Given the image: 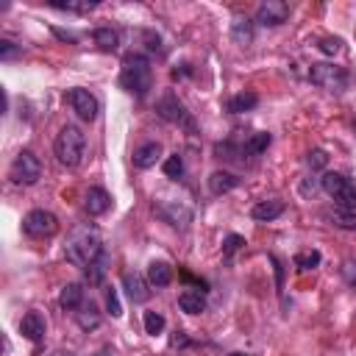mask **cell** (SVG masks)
Masks as SVG:
<instances>
[{"label":"cell","instance_id":"obj_1","mask_svg":"<svg viewBox=\"0 0 356 356\" xmlns=\"http://www.w3.org/2000/svg\"><path fill=\"white\" fill-rule=\"evenodd\" d=\"M103 253H106V250H103V239H100V234H97L95 228H89V225H81V228H75V231L67 236L64 256H67L70 264H75V267H81V270H86V267H89L92 261H97Z\"/></svg>","mask_w":356,"mask_h":356},{"label":"cell","instance_id":"obj_2","mask_svg":"<svg viewBox=\"0 0 356 356\" xmlns=\"http://www.w3.org/2000/svg\"><path fill=\"white\" fill-rule=\"evenodd\" d=\"M120 86L134 95V97H145L153 86V67L147 61V56L142 53H128L122 58V70H120Z\"/></svg>","mask_w":356,"mask_h":356},{"label":"cell","instance_id":"obj_3","mask_svg":"<svg viewBox=\"0 0 356 356\" xmlns=\"http://www.w3.org/2000/svg\"><path fill=\"white\" fill-rule=\"evenodd\" d=\"M83 150H86V136L78 125H64L58 134H56V142H53V153L58 159L61 167H78L83 161Z\"/></svg>","mask_w":356,"mask_h":356},{"label":"cell","instance_id":"obj_4","mask_svg":"<svg viewBox=\"0 0 356 356\" xmlns=\"http://www.w3.org/2000/svg\"><path fill=\"white\" fill-rule=\"evenodd\" d=\"M309 81L325 92H345L348 89V70L345 67H337V64H328V61H320V64H312L309 70Z\"/></svg>","mask_w":356,"mask_h":356},{"label":"cell","instance_id":"obj_5","mask_svg":"<svg viewBox=\"0 0 356 356\" xmlns=\"http://www.w3.org/2000/svg\"><path fill=\"white\" fill-rule=\"evenodd\" d=\"M320 186L328 197H334V203L339 209H353L356 211V184L350 178H345L342 172H325Z\"/></svg>","mask_w":356,"mask_h":356},{"label":"cell","instance_id":"obj_6","mask_svg":"<svg viewBox=\"0 0 356 356\" xmlns=\"http://www.w3.org/2000/svg\"><path fill=\"white\" fill-rule=\"evenodd\" d=\"M8 178L19 186H33L42 178V161L31 150H19L8 167Z\"/></svg>","mask_w":356,"mask_h":356},{"label":"cell","instance_id":"obj_7","mask_svg":"<svg viewBox=\"0 0 356 356\" xmlns=\"http://www.w3.org/2000/svg\"><path fill=\"white\" fill-rule=\"evenodd\" d=\"M22 231H25L28 236H33V239H47V236H53V234L58 231V220H56L53 211L33 209V211L25 214V220H22Z\"/></svg>","mask_w":356,"mask_h":356},{"label":"cell","instance_id":"obj_8","mask_svg":"<svg viewBox=\"0 0 356 356\" xmlns=\"http://www.w3.org/2000/svg\"><path fill=\"white\" fill-rule=\"evenodd\" d=\"M67 103H70V108H72L83 122H92V120L97 117V111H100L97 97H95L89 89H83V86L67 89Z\"/></svg>","mask_w":356,"mask_h":356},{"label":"cell","instance_id":"obj_9","mask_svg":"<svg viewBox=\"0 0 356 356\" xmlns=\"http://www.w3.org/2000/svg\"><path fill=\"white\" fill-rule=\"evenodd\" d=\"M289 19V6L284 0H264L256 8V22L264 28H278Z\"/></svg>","mask_w":356,"mask_h":356},{"label":"cell","instance_id":"obj_10","mask_svg":"<svg viewBox=\"0 0 356 356\" xmlns=\"http://www.w3.org/2000/svg\"><path fill=\"white\" fill-rule=\"evenodd\" d=\"M153 209H156V214L164 220V222H170L172 228H186L189 225V220H192V211H189V206H184V203H178V200H161V203H153Z\"/></svg>","mask_w":356,"mask_h":356},{"label":"cell","instance_id":"obj_11","mask_svg":"<svg viewBox=\"0 0 356 356\" xmlns=\"http://www.w3.org/2000/svg\"><path fill=\"white\" fill-rule=\"evenodd\" d=\"M156 111H159V117L167 120V122H184V120H186V108H184V103L178 100L175 92H164V95L159 97V103H156Z\"/></svg>","mask_w":356,"mask_h":356},{"label":"cell","instance_id":"obj_12","mask_svg":"<svg viewBox=\"0 0 356 356\" xmlns=\"http://www.w3.org/2000/svg\"><path fill=\"white\" fill-rule=\"evenodd\" d=\"M19 334H22L25 339H31V342H42V339H44V334H47L44 317H42L36 309L25 312V314H22V320H19Z\"/></svg>","mask_w":356,"mask_h":356},{"label":"cell","instance_id":"obj_13","mask_svg":"<svg viewBox=\"0 0 356 356\" xmlns=\"http://www.w3.org/2000/svg\"><path fill=\"white\" fill-rule=\"evenodd\" d=\"M83 209L89 217H100L111 209V195L103 189V186H89L86 189V197H83Z\"/></svg>","mask_w":356,"mask_h":356},{"label":"cell","instance_id":"obj_14","mask_svg":"<svg viewBox=\"0 0 356 356\" xmlns=\"http://www.w3.org/2000/svg\"><path fill=\"white\" fill-rule=\"evenodd\" d=\"M147 278L145 275H139V273H125L122 275V289H125V295L131 298V303H147V298H150V289H147Z\"/></svg>","mask_w":356,"mask_h":356},{"label":"cell","instance_id":"obj_15","mask_svg":"<svg viewBox=\"0 0 356 356\" xmlns=\"http://www.w3.org/2000/svg\"><path fill=\"white\" fill-rule=\"evenodd\" d=\"M83 300H86V295H83V284H78V281L64 284L61 292H58V306L67 309V312H78Z\"/></svg>","mask_w":356,"mask_h":356},{"label":"cell","instance_id":"obj_16","mask_svg":"<svg viewBox=\"0 0 356 356\" xmlns=\"http://www.w3.org/2000/svg\"><path fill=\"white\" fill-rule=\"evenodd\" d=\"M159 156H161V145L159 142H145V145H139L136 150H134V167L136 170H147V167H153L156 161H159Z\"/></svg>","mask_w":356,"mask_h":356},{"label":"cell","instance_id":"obj_17","mask_svg":"<svg viewBox=\"0 0 356 356\" xmlns=\"http://www.w3.org/2000/svg\"><path fill=\"white\" fill-rule=\"evenodd\" d=\"M236 186H239V178L234 172H228V170H217V172L209 175V192L211 195H225V192H231Z\"/></svg>","mask_w":356,"mask_h":356},{"label":"cell","instance_id":"obj_18","mask_svg":"<svg viewBox=\"0 0 356 356\" xmlns=\"http://www.w3.org/2000/svg\"><path fill=\"white\" fill-rule=\"evenodd\" d=\"M284 214V200H259L253 209H250V217L253 220H259V222H270V220H275V217H281Z\"/></svg>","mask_w":356,"mask_h":356},{"label":"cell","instance_id":"obj_19","mask_svg":"<svg viewBox=\"0 0 356 356\" xmlns=\"http://www.w3.org/2000/svg\"><path fill=\"white\" fill-rule=\"evenodd\" d=\"M178 306H181V312H186V314H200V312H206V295H203V289H184V292L178 295Z\"/></svg>","mask_w":356,"mask_h":356},{"label":"cell","instance_id":"obj_20","mask_svg":"<svg viewBox=\"0 0 356 356\" xmlns=\"http://www.w3.org/2000/svg\"><path fill=\"white\" fill-rule=\"evenodd\" d=\"M75 320H78V325L83 331H95L100 325V309H97V303L95 300H83L81 309L75 312Z\"/></svg>","mask_w":356,"mask_h":356},{"label":"cell","instance_id":"obj_21","mask_svg":"<svg viewBox=\"0 0 356 356\" xmlns=\"http://www.w3.org/2000/svg\"><path fill=\"white\" fill-rule=\"evenodd\" d=\"M256 106H259V95L250 92V89H245V92H239V95H234L228 100V111L231 114H245V111H253Z\"/></svg>","mask_w":356,"mask_h":356},{"label":"cell","instance_id":"obj_22","mask_svg":"<svg viewBox=\"0 0 356 356\" xmlns=\"http://www.w3.org/2000/svg\"><path fill=\"white\" fill-rule=\"evenodd\" d=\"M147 281H150V286H167L172 281V267L167 261H150L147 264Z\"/></svg>","mask_w":356,"mask_h":356},{"label":"cell","instance_id":"obj_23","mask_svg":"<svg viewBox=\"0 0 356 356\" xmlns=\"http://www.w3.org/2000/svg\"><path fill=\"white\" fill-rule=\"evenodd\" d=\"M231 36H234L236 44L248 47V44L253 42V25H250V19H248V17H234V22H231Z\"/></svg>","mask_w":356,"mask_h":356},{"label":"cell","instance_id":"obj_24","mask_svg":"<svg viewBox=\"0 0 356 356\" xmlns=\"http://www.w3.org/2000/svg\"><path fill=\"white\" fill-rule=\"evenodd\" d=\"M92 39H95V44H97L100 50H106V53H111V50L120 47V33H117L114 28H97V31L92 33Z\"/></svg>","mask_w":356,"mask_h":356},{"label":"cell","instance_id":"obj_25","mask_svg":"<svg viewBox=\"0 0 356 356\" xmlns=\"http://www.w3.org/2000/svg\"><path fill=\"white\" fill-rule=\"evenodd\" d=\"M337 228H345V231H356V211L353 209H331L328 214H325Z\"/></svg>","mask_w":356,"mask_h":356},{"label":"cell","instance_id":"obj_26","mask_svg":"<svg viewBox=\"0 0 356 356\" xmlns=\"http://www.w3.org/2000/svg\"><path fill=\"white\" fill-rule=\"evenodd\" d=\"M270 142H273V136H270L267 131H256V134H250V139L242 145V153L259 156V153H264V150L270 147Z\"/></svg>","mask_w":356,"mask_h":356},{"label":"cell","instance_id":"obj_27","mask_svg":"<svg viewBox=\"0 0 356 356\" xmlns=\"http://www.w3.org/2000/svg\"><path fill=\"white\" fill-rule=\"evenodd\" d=\"M320 250H314V248H309V250H300V253H295V267L298 270H314L317 264H320Z\"/></svg>","mask_w":356,"mask_h":356},{"label":"cell","instance_id":"obj_28","mask_svg":"<svg viewBox=\"0 0 356 356\" xmlns=\"http://www.w3.org/2000/svg\"><path fill=\"white\" fill-rule=\"evenodd\" d=\"M164 175L167 178H184V159L178 156V153H172V156H167L164 159Z\"/></svg>","mask_w":356,"mask_h":356},{"label":"cell","instance_id":"obj_29","mask_svg":"<svg viewBox=\"0 0 356 356\" xmlns=\"http://www.w3.org/2000/svg\"><path fill=\"white\" fill-rule=\"evenodd\" d=\"M83 275L89 278V284H100V281H103V275H106V253H103L97 261H92V264L83 270Z\"/></svg>","mask_w":356,"mask_h":356},{"label":"cell","instance_id":"obj_30","mask_svg":"<svg viewBox=\"0 0 356 356\" xmlns=\"http://www.w3.org/2000/svg\"><path fill=\"white\" fill-rule=\"evenodd\" d=\"M164 317L159 314V312H145V331L150 334V337H156V334H161L164 331Z\"/></svg>","mask_w":356,"mask_h":356},{"label":"cell","instance_id":"obj_31","mask_svg":"<svg viewBox=\"0 0 356 356\" xmlns=\"http://www.w3.org/2000/svg\"><path fill=\"white\" fill-rule=\"evenodd\" d=\"M317 50L325 53V56H337V53L342 50V39H339V36H323V39L317 42Z\"/></svg>","mask_w":356,"mask_h":356},{"label":"cell","instance_id":"obj_32","mask_svg":"<svg viewBox=\"0 0 356 356\" xmlns=\"http://www.w3.org/2000/svg\"><path fill=\"white\" fill-rule=\"evenodd\" d=\"M106 309H108V314H111V317H122L120 295H117V289H114V286H108V289H106Z\"/></svg>","mask_w":356,"mask_h":356},{"label":"cell","instance_id":"obj_33","mask_svg":"<svg viewBox=\"0 0 356 356\" xmlns=\"http://www.w3.org/2000/svg\"><path fill=\"white\" fill-rule=\"evenodd\" d=\"M97 3H75V0H67V3H53V8H61V11H78V14H83V11H92Z\"/></svg>","mask_w":356,"mask_h":356},{"label":"cell","instance_id":"obj_34","mask_svg":"<svg viewBox=\"0 0 356 356\" xmlns=\"http://www.w3.org/2000/svg\"><path fill=\"white\" fill-rule=\"evenodd\" d=\"M325 161H328V156H325V150H309V156H306V164L312 167V170H320V167H325Z\"/></svg>","mask_w":356,"mask_h":356},{"label":"cell","instance_id":"obj_35","mask_svg":"<svg viewBox=\"0 0 356 356\" xmlns=\"http://www.w3.org/2000/svg\"><path fill=\"white\" fill-rule=\"evenodd\" d=\"M242 245H245V239H242V236H236V234H231V236L225 239V248H222V253H225V256H234V253H236Z\"/></svg>","mask_w":356,"mask_h":356},{"label":"cell","instance_id":"obj_36","mask_svg":"<svg viewBox=\"0 0 356 356\" xmlns=\"http://www.w3.org/2000/svg\"><path fill=\"white\" fill-rule=\"evenodd\" d=\"M14 56H17V47H14V42L3 39V42H0V58H3V61H8V58H14Z\"/></svg>","mask_w":356,"mask_h":356},{"label":"cell","instance_id":"obj_37","mask_svg":"<svg viewBox=\"0 0 356 356\" xmlns=\"http://www.w3.org/2000/svg\"><path fill=\"white\" fill-rule=\"evenodd\" d=\"M350 267H353V264L348 261V264H345V273H350ZM348 278H350V284H356V275H348Z\"/></svg>","mask_w":356,"mask_h":356},{"label":"cell","instance_id":"obj_38","mask_svg":"<svg viewBox=\"0 0 356 356\" xmlns=\"http://www.w3.org/2000/svg\"><path fill=\"white\" fill-rule=\"evenodd\" d=\"M231 356H248V353H231Z\"/></svg>","mask_w":356,"mask_h":356},{"label":"cell","instance_id":"obj_39","mask_svg":"<svg viewBox=\"0 0 356 356\" xmlns=\"http://www.w3.org/2000/svg\"><path fill=\"white\" fill-rule=\"evenodd\" d=\"M64 356H72V353H64Z\"/></svg>","mask_w":356,"mask_h":356}]
</instances>
